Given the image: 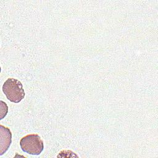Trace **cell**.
Returning a JSON list of instances; mask_svg holds the SVG:
<instances>
[{
    "label": "cell",
    "mask_w": 158,
    "mask_h": 158,
    "mask_svg": "<svg viewBox=\"0 0 158 158\" xmlns=\"http://www.w3.org/2000/svg\"><path fill=\"white\" fill-rule=\"evenodd\" d=\"M2 91L7 99L14 103L20 102L25 94L22 83L13 78H9L5 81L2 86Z\"/></svg>",
    "instance_id": "6da1fadb"
},
{
    "label": "cell",
    "mask_w": 158,
    "mask_h": 158,
    "mask_svg": "<svg viewBox=\"0 0 158 158\" xmlns=\"http://www.w3.org/2000/svg\"><path fill=\"white\" fill-rule=\"evenodd\" d=\"M22 150L31 155H39L44 149L43 139L37 134H30L23 136L20 141Z\"/></svg>",
    "instance_id": "7a4b0ae2"
},
{
    "label": "cell",
    "mask_w": 158,
    "mask_h": 158,
    "mask_svg": "<svg viewBox=\"0 0 158 158\" xmlns=\"http://www.w3.org/2000/svg\"><path fill=\"white\" fill-rule=\"evenodd\" d=\"M0 155L4 154L9 149L12 143V133L10 130L4 127L0 126Z\"/></svg>",
    "instance_id": "3957f363"
}]
</instances>
